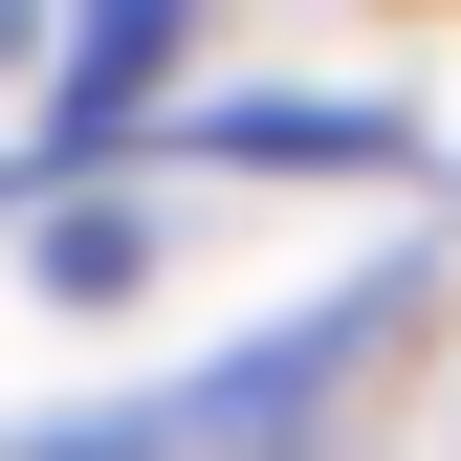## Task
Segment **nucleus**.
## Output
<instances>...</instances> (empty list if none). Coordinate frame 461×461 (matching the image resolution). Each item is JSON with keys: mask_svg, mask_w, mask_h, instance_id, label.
Instances as JSON below:
<instances>
[{"mask_svg": "<svg viewBox=\"0 0 461 461\" xmlns=\"http://www.w3.org/2000/svg\"><path fill=\"white\" fill-rule=\"evenodd\" d=\"M330 352H352V308H308V330H264V352H220V374H176V395H132V418H67L44 461H176V439H264L285 395H308Z\"/></svg>", "mask_w": 461, "mask_h": 461, "instance_id": "obj_1", "label": "nucleus"}]
</instances>
